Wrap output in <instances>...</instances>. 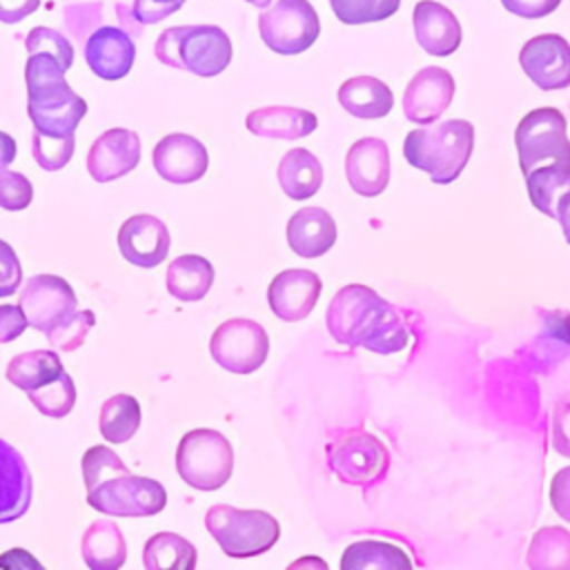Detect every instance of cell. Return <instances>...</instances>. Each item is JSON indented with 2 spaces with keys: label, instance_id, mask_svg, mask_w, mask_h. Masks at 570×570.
<instances>
[{
  "label": "cell",
  "instance_id": "1",
  "mask_svg": "<svg viewBox=\"0 0 570 570\" xmlns=\"http://www.w3.org/2000/svg\"><path fill=\"white\" fill-rule=\"evenodd\" d=\"M325 325L341 345L365 347L376 354L401 352L410 341L401 314L372 287L361 283L345 285L332 296Z\"/></svg>",
  "mask_w": 570,
  "mask_h": 570
},
{
  "label": "cell",
  "instance_id": "2",
  "mask_svg": "<svg viewBox=\"0 0 570 570\" xmlns=\"http://www.w3.org/2000/svg\"><path fill=\"white\" fill-rule=\"evenodd\" d=\"M87 503L107 517H154L167 505L160 481L136 476L107 445H94L82 454Z\"/></svg>",
  "mask_w": 570,
  "mask_h": 570
},
{
  "label": "cell",
  "instance_id": "3",
  "mask_svg": "<svg viewBox=\"0 0 570 570\" xmlns=\"http://www.w3.org/2000/svg\"><path fill=\"white\" fill-rule=\"evenodd\" d=\"M65 73L47 53H31L24 65L27 114L33 129L45 136H71L89 109L87 100L71 89Z\"/></svg>",
  "mask_w": 570,
  "mask_h": 570
},
{
  "label": "cell",
  "instance_id": "4",
  "mask_svg": "<svg viewBox=\"0 0 570 570\" xmlns=\"http://www.w3.org/2000/svg\"><path fill=\"white\" fill-rule=\"evenodd\" d=\"M474 149V127L463 118L412 129L403 140L405 160L430 174L432 183H454L465 169Z\"/></svg>",
  "mask_w": 570,
  "mask_h": 570
},
{
  "label": "cell",
  "instance_id": "5",
  "mask_svg": "<svg viewBox=\"0 0 570 570\" xmlns=\"http://www.w3.org/2000/svg\"><path fill=\"white\" fill-rule=\"evenodd\" d=\"M154 53L167 67L212 78L229 67L232 40L216 24L169 27L156 38Z\"/></svg>",
  "mask_w": 570,
  "mask_h": 570
},
{
  "label": "cell",
  "instance_id": "6",
  "mask_svg": "<svg viewBox=\"0 0 570 570\" xmlns=\"http://www.w3.org/2000/svg\"><path fill=\"white\" fill-rule=\"evenodd\" d=\"M205 528L227 557L247 559L267 552L281 537L276 517L265 510H240L216 503L205 512Z\"/></svg>",
  "mask_w": 570,
  "mask_h": 570
},
{
  "label": "cell",
  "instance_id": "7",
  "mask_svg": "<svg viewBox=\"0 0 570 570\" xmlns=\"http://www.w3.org/2000/svg\"><path fill=\"white\" fill-rule=\"evenodd\" d=\"M176 470L189 488L203 492L218 490L229 481L234 470L232 443L218 430H189L178 443Z\"/></svg>",
  "mask_w": 570,
  "mask_h": 570
},
{
  "label": "cell",
  "instance_id": "8",
  "mask_svg": "<svg viewBox=\"0 0 570 570\" xmlns=\"http://www.w3.org/2000/svg\"><path fill=\"white\" fill-rule=\"evenodd\" d=\"M566 129L568 120L554 107L532 109L519 120L514 129V142L523 176L548 163L570 165V140Z\"/></svg>",
  "mask_w": 570,
  "mask_h": 570
},
{
  "label": "cell",
  "instance_id": "9",
  "mask_svg": "<svg viewBox=\"0 0 570 570\" xmlns=\"http://www.w3.org/2000/svg\"><path fill=\"white\" fill-rule=\"evenodd\" d=\"M258 33L272 51L296 56L316 42L321 20L307 0H276L258 16Z\"/></svg>",
  "mask_w": 570,
  "mask_h": 570
},
{
  "label": "cell",
  "instance_id": "10",
  "mask_svg": "<svg viewBox=\"0 0 570 570\" xmlns=\"http://www.w3.org/2000/svg\"><path fill=\"white\" fill-rule=\"evenodd\" d=\"M327 468L343 483L370 488L387 474L390 452L379 436L354 430L327 445Z\"/></svg>",
  "mask_w": 570,
  "mask_h": 570
},
{
  "label": "cell",
  "instance_id": "11",
  "mask_svg": "<svg viewBox=\"0 0 570 570\" xmlns=\"http://www.w3.org/2000/svg\"><path fill=\"white\" fill-rule=\"evenodd\" d=\"M209 354L232 374H252L265 363L269 338L261 323L252 318H229L214 330Z\"/></svg>",
  "mask_w": 570,
  "mask_h": 570
},
{
  "label": "cell",
  "instance_id": "12",
  "mask_svg": "<svg viewBox=\"0 0 570 570\" xmlns=\"http://www.w3.org/2000/svg\"><path fill=\"white\" fill-rule=\"evenodd\" d=\"M18 305L24 312L29 327L45 336L76 312V294L71 285L53 274H36L20 287Z\"/></svg>",
  "mask_w": 570,
  "mask_h": 570
},
{
  "label": "cell",
  "instance_id": "13",
  "mask_svg": "<svg viewBox=\"0 0 570 570\" xmlns=\"http://www.w3.org/2000/svg\"><path fill=\"white\" fill-rule=\"evenodd\" d=\"M519 65L543 91L570 87V42L559 33H541L525 40L519 51Z\"/></svg>",
  "mask_w": 570,
  "mask_h": 570
},
{
  "label": "cell",
  "instance_id": "14",
  "mask_svg": "<svg viewBox=\"0 0 570 570\" xmlns=\"http://www.w3.org/2000/svg\"><path fill=\"white\" fill-rule=\"evenodd\" d=\"M454 78L443 67H423L403 91V114L410 122H436L454 98Z\"/></svg>",
  "mask_w": 570,
  "mask_h": 570
},
{
  "label": "cell",
  "instance_id": "15",
  "mask_svg": "<svg viewBox=\"0 0 570 570\" xmlns=\"http://www.w3.org/2000/svg\"><path fill=\"white\" fill-rule=\"evenodd\" d=\"M154 169L174 185H187L205 176L209 154L205 145L189 134H167L151 151Z\"/></svg>",
  "mask_w": 570,
  "mask_h": 570
},
{
  "label": "cell",
  "instance_id": "16",
  "mask_svg": "<svg viewBox=\"0 0 570 570\" xmlns=\"http://www.w3.org/2000/svg\"><path fill=\"white\" fill-rule=\"evenodd\" d=\"M169 229L151 214H134L118 229V249L136 267L151 269L169 254Z\"/></svg>",
  "mask_w": 570,
  "mask_h": 570
},
{
  "label": "cell",
  "instance_id": "17",
  "mask_svg": "<svg viewBox=\"0 0 570 570\" xmlns=\"http://www.w3.org/2000/svg\"><path fill=\"white\" fill-rule=\"evenodd\" d=\"M323 283L312 269H285L278 272L267 287L269 309L285 323H298L307 318L318 303Z\"/></svg>",
  "mask_w": 570,
  "mask_h": 570
},
{
  "label": "cell",
  "instance_id": "18",
  "mask_svg": "<svg viewBox=\"0 0 570 570\" xmlns=\"http://www.w3.org/2000/svg\"><path fill=\"white\" fill-rule=\"evenodd\" d=\"M140 163V138L136 131L114 127L100 134L87 154V171L96 183L116 180Z\"/></svg>",
  "mask_w": 570,
  "mask_h": 570
},
{
  "label": "cell",
  "instance_id": "19",
  "mask_svg": "<svg viewBox=\"0 0 570 570\" xmlns=\"http://www.w3.org/2000/svg\"><path fill=\"white\" fill-rule=\"evenodd\" d=\"M345 176L350 187L365 198L383 194L390 183V147L385 140L365 136L352 142L345 156Z\"/></svg>",
  "mask_w": 570,
  "mask_h": 570
},
{
  "label": "cell",
  "instance_id": "20",
  "mask_svg": "<svg viewBox=\"0 0 570 570\" xmlns=\"http://www.w3.org/2000/svg\"><path fill=\"white\" fill-rule=\"evenodd\" d=\"M85 60L102 80L125 78L136 60V45L120 27H98L85 40Z\"/></svg>",
  "mask_w": 570,
  "mask_h": 570
},
{
  "label": "cell",
  "instance_id": "21",
  "mask_svg": "<svg viewBox=\"0 0 570 570\" xmlns=\"http://www.w3.org/2000/svg\"><path fill=\"white\" fill-rule=\"evenodd\" d=\"M412 24L419 47L430 53L445 58L454 53L461 45V22L456 16L441 2L434 0H421L414 4L412 11Z\"/></svg>",
  "mask_w": 570,
  "mask_h": 570
},
{
  "label": "cell",
  "instance_id": "22",
  "mask_svg": "<svg viewBox=\"0 0 570 570\" xmlns=\"http://www.w3.org/2000/svg\"><path fill=\"white\" fill-rule=\"evenodd\" d=\"M33 497V479L24 456L0 439V523L20 519Z\"/></svg>",
  "mask_w": 570,
  "mask_h": 570
},
{
  "label": "cell",
  "instance_id": "23",
  "mask_svg": "<svg viewBox=\"0 0 570 570\" xmlns=\"http://www.w3.org/2000/svg\"><path fill=\"white\" fill-rule=\"evenodd\" d=\"M287 243L303 258H318L336 243V223L323 207H301L287 220Z\"/></svg>",
  "mask_w": 570,
  "mask_h": 570
},
{
  "label": "cell",
  "instance_id": "24",
  "mask_svg": "<svg viewBox=\"0 0 570 570\" xmlns=\"http://www.w3.org/2000/svg\"><path fill=\"white\" fill-rule=\"evenodd\" d=\"M245 127L261 138L296 140L309 136L318 127V118L301 107H261L247 114Z\"/></svg>",
  "mask_w": 570,
  "mask_h": 570
},
{
  "label": "cell",
  "instance_id": "25",
  "mask_svg": "<svg viewBox=\"0 0 570 570\" xmlns=\"http://www.w3.org/2000/svg\"><path fill=\"white\" fill-rule=\"evenodd\" d=\"M341 107L363 120H376L392 111L394 94L392 89L374 76H354L338 87Z\"/></svg>",
  "mask_w": 570,
  "mask_h": 570
},
{
  "label": "cell",
  "instance_id": "26",
  "mask_svg": "<svg viewBox=\"0 0 570 570\" xmlns=\"http://www.w3.org/2000/svg\"><path fill=\"white\" fill-rule=\"evenodd\" d=\"M80 552L91 570H116L127 559V541L116 521L96 519L82 534Z\"/></svg>",
  "mask_w": 570,
  "mask_h": 570
},
{
  "label": "cell",
  "instance_id": "27",
  "mask_svg": "<svg viewBox=\"0 0 570 570\" xmlns=\"http://www.w3.org/2000/svg\"><path fill=\"white\" fill-rule=\"evenodd\" d=\"M276 178L287 198L305 200L321 189L323 165L309 149L294 147L281 158L276 167Z\"/></svg>",
  "mask_w": 570,
  "mask_h": 570
},
{
  "label": "cell",
  "instance_id": "28",
  "mask_svg": "<svg viewBox=\"0 0 570 570\" xmlns=\"http://www.w3.org/2000/svg\"><path fill=\"white\" fill-rule=\"evenodd\" d=\"M165 285L167 292L183 303L200 301L214 285V265L205 256L183 254L169 263Z\"/></svg>",
  "mask_w": 570,
  "mask_h": 570
},
{
  "label": "cell",
  "instance_id": "29",
  "mask_svg": "<svg viewBox=\"0 0 570 570\" xmlns=\"http://www.w3.org/2000/svg\"><path fill=\"white\" fill-rule=\"evenodd\" d=\"M525 189L534 209L550 218H557L559 203L570 194V165L548 163L528 171Z\"/></svg>",
  "mask_w": 570,
  "mask_h": 570
},
{
  "label": "cell",
  "instance_id": "30",
  "mask_svg": "<svg viewBox=\"0 0 570 570\" xmlns=\"http://www.w3.org/2000/svg\"><path fill=\"white\" fill-rule=\"evenodd\" d=\"M62 361L53 350H31L13 356L4 370L7 381L22 392L38 390L62 372Z\"/></svg>",
  "mask_w": 570,
  "mask_h": 570
},
{
  "label": "cell",
  "instance_id": "31",
  "mask_svg": "<svg viewBox=\"0 0 570 570\" xmlns=\"http://www.w3.org/2000/svg\"><path fill=\"white\" fill-rule=\"evenodd\" d=\"M401 568L403 570L412 568V561L403 552V548L387 541H376V539L356 541L347 546L341 557V570H401Z\"/></svg>",
  "mask_w": 570,
  "mask_h": 570
},
{
  "label": "cell",
  "instance_id": "32",
  "mask_svg": "<svg viewBox=\"0 0 570 570\" xmlns=\"http://www.w3.org/2000/svg\"><path fill=\"white\" fill-rule=\"evenodd\" d=\"M196 559V548L176 532L151 534L142 548V566L147 570H191Z\"/></svg>",
  "mask_w": 570,
  "mask_h": 570
},
{
  "label": "cell",
  "instance_id": "33",
  "mask_svg": "<svg viewBox=\"0 0 570 570\" xmlns=\"http://www.w3.org/2000/svg\"><path fill=\"white\" fill-rule=\"evenodd\" d=\"M142 421L140 403L131 394H114L100 405L98 428L107 443L118 445L129 441Z\"/></svg>",
  "mask_w": 570,
  "mask_h": 570
},
{
  "label": "cell",
  "instance_id": "34",
  "mask_svg": "<svg viewBox=\"0 0 570 570\" xmlns=\"http://www.w3.org/2000/svg\"><path fill=\"white\" fill-rule=\"evenodd\" d=\"M525 563L530 570H570V532L546 525L530 539Z\"/></svg>",
  "mask_w": 570,
  "mask_h": 570
},
{
  "label": "cell",
  "instance_id": "35",
  "mask_svg": "<svg viewBox=\"0 0 570 570\" xmlns=\"http://www.w3.org/2000/svg\"><path fill=\"white\" fill-rule=\"evenodd\" d=\"M27 396L40 414L51 416V419H62L76 405V385H73L71 376L62 370L53 381H49L47 385H42L38 390L27 392Z\"/></svg>",
  "mask_w": 570,
  "mask_h": 570
},
{
  "label": "cell",
  "instance_id": "36",
  "mask_svg": "<svg viewBox=\"0 0 570 570\" xmlns=\"http://www.w3.org/2000/svg\"><path fill=\"white\" fill-rule=\"evenodd\" d=\"M330 7L343 24H365L394 16L401 0H330Z\"/></svg>",
  "mask_w": 570,
  "mask_h": 570
},
{
  "label": "cell",
  "instance_id": "37",
  "mask_svg": "<svg viewBox=\"0 0 570 570\" xmlns=\"http://www.w3.org/2000/svg\"><path fill=\"white\" fill-rule=\"evenodd\" d=\"M73 149H76V136H45L40 131L33 129V136H31V154L38 163V167H42L45 171H58L62 169L71 156H73Z\"/></svg>",
  "mask_w": 570,
  "mask_h": 570
},
{
  "label": "cell",
  "instance_id": "38",
  "mask_svg": "<svg viewBox=\"0 0 570 570\" xmlns=\"http://www.w3.org/2000/svg\"><path fill=\"white\" fill-rule=\"evenodd\" d=\"M24 47L31 53H47L51 56L62 71H69L73 65V47L71 42L51 27H33L24 36Z\"/></svg>",
  "mask_w": 570,
  "mask_h": 570
},
{
  "label": "cell",
  "instance_id": "39",
  "mask_svg": "<svg viewBox=\"0 0 570 570\" xmlns=\"http://www.w3.org/2000/svg\"><path fill=\"white\" fill-rule=\"evenodd\" d=\"M94 325H96V314L91 309H76L67 321H62L58 327H53L47 334V341L60 352H73L85 343Z\"/></svg>",
  "mask_w": 570,
  "mask_h": 570
},
{
  "label": "cell",
  "instance_id": "40",
  "mask_svg": "<svg viewBox=\"0 0 570 570\" xmlns=\"http://www.w3.org/2000/svg\"><path fill=\"white\" fill-rule=\"evenodd\" d=\"M33 185L20 171L0 169V207L7 212H20L31 205Z\"/></svg>",
  "mask_w": 570,
  "mask_h": 570
},
{
  "label": "cell",
  "instance_id": "41",
  "mask_svg": "<svg viewBox=\"0 0 570 570\" xmlns=\"http://www.w3.org/2000/svg\"><path fill=\"white\" fill-rule=\"evenodd\" d=\"M102 20V7L100 2H80V4H67L65 7V27L76 40H87Z\"/></svg>",
  "mask_w": 570,
  "mask_h": 570
},
{
  "label": "cell",
  "instance_id": "42",
  "mask_svg": "<svg viewBox=\"0 0 570 570\" xmlns=\"http://www.w3.org/2000/svg\"><path fill=\"white\" fill-rule=\"evenodd\" d=\"M22 283V267L16 249L0 240V298H7L18 292Z\"/></svg>",
  "mask_w": 570,
  "mask_h": 570
},
{
  "label": "cell",
  "instance_id": "43",
  "mask_svg": "<svg viewBox=\"0 0 570 570\" xmlns=\"http://www.w3.org/2000/svg\"><path fill=\"white\" fill-rule=\"evenodd\" d=\"M550 439H552L554 452L570 459V396L561 399L554 405Z\"/></svg>",
  "mask_w": 570,
  "mask_h": 570
},
{
  "label": "cell",
  "instance_id": "44",
  "mask_svg": "<svg viewBox=\"0 0 570 570\" xmlns=\"http://www.w3.org/2000/svg\"><path fill=\"white\" fill-rule=\"evenodd\" d=\"M185 0H134L131 11L138 24H156L176 13Z\"/></svg>",
  "mask_w": 570,
  "mask_h": 570
},
{
  "label": "cell",
  "instance_id": "45",
  "mask_svg": "<svg viewBox=\"0 0 570 570\" xmlns=\"http://www.w3.org/2000/svg\"><path fill=\"white\" fill-rule=\"evenodd\" d=\"M550 503L552 510L570 523V465L561 468L550 481Z\"/></svg>",
  "mask_w": 570,
  "mask_h": 570
},
{
  "label": "cell",
  "instance_id": "46",
  "mask_svg": "<svg viewBox=\"0 0 570 570\" xmlns=\"http://www.w3.org/2000/svg\"><path fill=\"white\" fill-rule=\"evenodd\" d=\"M501 4L512 16H519L525 20H537V18H546L552 11H557L561 0H501Z\"/></svg>",
  "mask_w": 570,
  "mask_h": 570
},
{
  "label": "cell",
  "instance_id": "47",
  "mask_svg": "<svg viewBox=\"0 0 570 570\" xmlns=\"http://www.w3.org/2000/svg\"><path fill=\"white\" fill-rule=\"evenodd\" d=\"M29 327L20 305H0V343L16 341Z\"/></svg>",
  "mask_w": 570,
  "mask_h": 570
},
{
  "label": "cell",
  "instance_id": "48",
  "mask_svg": "<svg viewBox=\"0 0 570 570\" xmlns=\"http://www.w3.org/2000/svg\"><path fill=\"white\" fill-rule=\"evenodd\" d=\"M40 7V0H0V22L16 24L31 16Z\"/></svg>",
  "mask_w": 570,
  "mask_h": 570
},
{
  "label": "cell",
  "instance_id": "49",
  "mask_svg": "<svg viewBox=\"0 0 570 570\" xmlns=\"http://www.w3.org/2000/svg\"><path fill=\"white\" fill-rule=\"evenodd\" d=\"M116 16H118V20H120V24H122V31H125L129 38H131V36H140V27H142V24L136 22L131 7L118 2V4H116Z\"/></svg>",
  "mask_w": 570,
  "mask_h": 570
},
{
  "label": "cell",
  "instance_id": "50",
  "mask_svg": "<svg viewBox=\"0 0 570 570\" xmlns=\"http://www.w3.org/2000/svg\"><path fill=\"white\" fill-rule=\"evenodd\" d=\"M16 140L7 131H0V169H7L16 160Z\"/></svg>",
  "mask_w": 570,
  "mask_h": 570
},
{
  "label": "cell",
  "instance_id": "51",
  "mask_svg": "<svg viewBox=\"0 0 570 570\" xmlns=\"http://www.w3.org/2000/svg\"><path fill=\"white\" fill-rule=\"evenodd\" d=\"M557 220H559V225H561V232H563L566 243H570V194L559 203Z\"/></svg>",
  "mask_w": 570,
  "mask_h": 570
},
{
  "label": "cell",
  "instance_id": "52",
  "mask_svg": "<svg viewBox=\"0 0 570 570\" xmlns=\"http://www.w3.org/2000/svg\"><path fill=\"white\" fill-rule=\"evenodd\" d=\"M245 2H249V4H254V7H258V9H265L272 0H245Z\"/></svg>",
  "mask_w": 570,
  "mask_h": 570
}]
</instances>
